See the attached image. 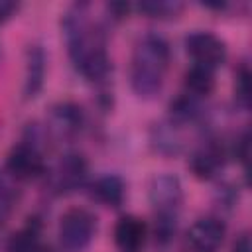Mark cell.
I'll list each match as a JSON object with an SVG mask.
<instances>
[{
    "label": "cell",
    "instance_id": "6da1fadb",
    "mask_svg": "<svg viewBox=\"0 0 252 252\" xmlns=\"http://www.w3.org/2000/svg\"><path fill=\"white\" fill-rule=\"evenodd\" d=\"M63 32L75 69L93 83L104 81L112 71V63L100 30L91 24L89 4H73L67 10L63 18Z\"/></svg>",
    "mask_w": 252,
    "mask_h": 252
},
{
    "label": "cell",
    "instance_id": "7a4b0ae2",
    "mask_svg": "<svg viewBox=\"0 0 252 252\" xmlns=\"http://www.w3.org/2000/svg\"><path fill=\"white\" fill-rule=\"evenodd\" d=\"M169 59V43L159 33L148 32L138 37L130 61V87L140 98L150 100L159 94Z\"/></svg>",
    "mask_w": 252,
    "mask_h": 252
},
{
    "label": "cell",
    "instance_id": "3957f363",
    "mask_svg": "<svg viewBox=\"0 0 252 252\" xmlns=\"http://www.w3.org/2000/svg\"><path fill=\"white\" fill-rule=\"evenodd\" d=\"M94 232L96 217L83 207H71L59 219L57 236L61 250L65 252H83L93 242Z\"/></svg>",
    "mask_w": 252,
    "mask_h": 252
},
{
    "label": "cell",
    "instance_id": "277c9868",
    "mask_svg": "<svg viewBox=\"0 0 252 252\" xmlns=\"http://www.w3.org/2000/svg\"><path fill=\"white\" fill-rule=\"evenodd\" d=\"M6 171L18 181H30L45 173V159L35 136L22 140L6 158Z\"/></svg>",
    "mask_w": 252,
    "mask_h": 252
},
{
    "label": "cell",
    "instance_id": "5b68a950",
    "mask_svg": "<svg viewBox=\"0 0 252 252\" xmlns=\"http://www.w3.org/2000/svg\"><path fill=\"white\" fill-rule=\"evenodd\" d=\"M185 49L187 55L195 61V65H203L213 71L219 65H222L226 59V45L213 32H203V30L191 32L185 37Z\"/></svg>",
    "mask_w": 252,
    "mask_h": 252
},
{
    "label": "cell",
    "instance_id": "8992f818",
    "mask_svg": "<svg viewBox=\"0 0 252 252\" xmlns=\"http://www.w3.org/2000/svg\"><path fill=\"white\" fill-rule=\"evenodd\" d=\"M150 203L156 215H171L177 217V211L183 203L181 181L173 173H158L152 177L150 187Z\"/></svg>",
    "mask_w": 252,
    "mask_h": 252
},
{
    "label": "cell",
    "instance_id": "52a82bcc",
    "mask_svg": "<svg viewBox=\"0 0 252 252\" xmlns=\"http://www.w3.org/2000/svg\"><path fill=\"white\" fill-rule=\"evenodd\" d=\"M87 179V161L79 154H65L51 171V187L57 193H71Z\"/></svg>",
    "mask_w": 252,
    "mask_h": 252
},
{
    "label": "cell",
    "instance_id": "ba28073f",
    "mask_svg": "<svg viewBox=\"0 0 252 252\" xmlns=\"http://www.w3.org/2000/svg\"><path fill=\"white\" fill-rule=\"evenodd\" d=\"M224 222L217 217H201L197 219L187 232L189 246L197 252H215L224 240Z\"/></svg>",
    "mask_w": 252,
    "mask_h": 252
},
{
    "label": "cell",
    "instance_id": "9c48e42d",
    "mask_svg": "<svg viewBox=\"0 0 252 252\" xmlns=\"http://www.w3.org/2000/svg\"><path fill=\"white\" fill-rule=\"evenodd\" d=\"M47 126L57 138H71L83 126V108L71 100H61L49 108Z\"/></svg>",
    "mask_w": 252,
    "mask_h": 252
},
{
    "label": "cell",
    "instance_id": "30bf717a",
    "mask_svg": "<svg viewBox=\"0 0 252 252\" xmlns=\"http://www.w3.org/2000/svg\"><path fill=\"white\" fill-rule=\"evenodd\" d=\"M226 161V152L217 142H205L189 158V169L199 179H213Z\"/></svg>",
    "mask_w": 252,
    "mask_h": 252
},
{
    "label": "cell",
    "instance_id": "8fae6325",
    "mask_svg": "<svg viewBox=\"0 0 252 252\" xmlns=\"http://www.w3.org/2000/svg\"><path fill=\"white\" fill-rule=\"evenodd\" d=\"M146 240V222L134 215H124L114 226V242L122 252H136Z\"/></svg>",
    "mask_w": 252,
    "mask_h": 252
},
{
    "label": "cell",
    "instance_id": "7c38bea8",
    "mask_svg": "<svg viewBox=\"0 0 252 252\" xmlns=\"http://www.w3.org/2000/svg\"><path fill=\"white\" fill-rule=\"evenodd\" d=\"M91 197L94 201H98L100 205L104 207H120L124 203V197H126V185L122 181V177L118 175H102L98 177L93 185H91Z\"/></svg>",
    "mask_w": 252,
    "mask_h": 252
},
{
    "label": "cell",
    "instance_id": "4fadbf2b",
    "mask_svg": "<svg viewBox=\"0 0 252 252\" xmlns=\"http://www.w3.org/2000/svg\"><path fill=\"white\" fill-rule=\"evenodd\" d=\"M45 77V53L41 45H30L28 49V65H26V85H24V94L35 96L43 85Z\"/></svg>",
    "mask_w": 252,
    "mask_h": 252
},
{
    "label": "cell",
    "instance_id": "5bb4252c",
    "mask_svg": "<svg viewBox=\"0 0 252 252\" xmlns=\"http://www.w3.org/2000/svg\"><path fill=\"white\" fill-rule=\"evenodd\" d=\"M183 85H185V93L195 96V98H203L207 94L213 93L215 89V71L203 65H191L185 71L183 77Z\"/></svg>",
    "mask_w": 252,
    "mask_h": 252
},
{
    "label": "cell",
    "instance_id": "9a60e30c",
    "mask_svg": "<svg viewBox=\"0 0 252 252\" xmlns=\"http://www.w3.org/2000/svg\"><path fill=\"white\" fill-rule=\"evenodd\" d=\"M6 252H45L37 226L28 224L22 230L14 232L6 242Z\"/></svg>",
    "mask_w": 252,
    "mask_h": 252
},
{
    "label": "cell",
    "instance_id": "2e32d148",
    "mask_svg": "<svg viewBox=\"0 0 252 252\" xmlns=\"http://www.w3.org/2000/svg\"><path fill=\"white\" fill-rule=\"evenodd\" d=\"M138 10L152 16V18H173L179 10H181V4L177 2H165V0H148V2H140L138 4Z\"/></svg>",
    "mask_w": 252,
    "mask_h": 252
},
{
    "label": "cell",
    "instance_id": "e0dca14e",
    "mask_svg": "<svg viewBox=\"0 0 252 252\" xmlns=\"http://www.w3.org/2000/svg\"><path fill=\"white\" fill-rule=\"evenodd\" d=\"M236 98L240 100L242 106H248V98H250V73H248L246 65H242L240 71L236 73Z\"/></svg>",
    "mask_w": 252,
    "mask_h": 252
},
{
    "label": "cell",
    "instance_id": "ac0fdd59",
    "mask_svg": "<svg viewBox=\"0 0 252 252\" xmlns=\"http://www.w3.org/2000/svg\"><path fill=\"white\" fill-rule=\"evenodd\" d=\"M14 203V191L4 183V179L0 177V222L6 219V215L10 213Z\"/></svg>",
    "mask_w": 252,
    "mask_h": 252
},
{
    "label": "cell",
    "instance_id": "d6986e66",
    "mask_svg": "<svg viewBox=\"0 0 252 252\" xmlns=\"http://www.w3.org/2000/svg\"><path fill=\"white\" fill-rule=\"evenodd\" d=\"M234 150H236L238 159L244 163V167H248V158H250V134H248V132H244V134L238 138Z\"/></svg>",
    "mask_w": 252,
    "mask_h": 252
},
{
    "label": "cell",
    "instance_id": "ffe728a7",
    "mask_svg": "<svg viewBox=\"0 0 252 252\" xmlns=\"http://www.w3.org/2000/svg\"><path fill=\"white\" fill-rule=\"evenodd\" d=\"M232 252H252V246H250V236H248V232L240 234V236L234 240V244H232Z\"/></svg>",
    "mask_w": 252,
    "mask_h": 252
},
{
    "label": "cell",
    "instance_id": "44dd1931",
    "mask_svg": "<svg viewBox=\"0 0 252 252\" xmlns=\"http://www.w3.org/2000/svg\"><path fill=\"white\" fill-rule=\"evenodd\" d=\"M16 10H18V4H14L10 0H0V24L4 20H8Z\"/></svg>",
    "mask_w": 252,
    "mask_h": 252
}]
</instances>
